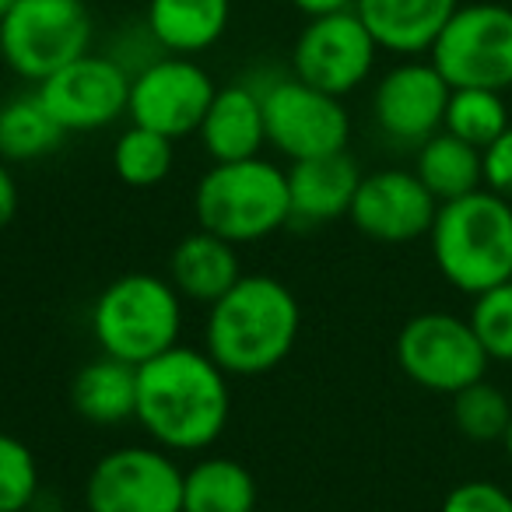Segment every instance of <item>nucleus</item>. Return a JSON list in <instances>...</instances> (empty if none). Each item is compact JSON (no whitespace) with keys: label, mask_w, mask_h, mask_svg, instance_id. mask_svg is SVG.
Here are the masks:
<instances>
[{"label":"nucleus","mask_w":512,"mask_h":512,"mask_svg":"<svg viewBox=\"0 0 512 512\" xmlns=\"http://www.w3.org/2000/svg\"><path fill=\"white\" fill-rule=\"evenodd\" d=\"M460 8V0H355L358 18L379 50L397 57H421Z\"/></svg>","instance_id":"a211bd4d"},{"label":"nucleus","mask_w":512,"mask_h":512,"mask_svg":"<svg viewBox=\"0 0 512 512\" xmlns=\"http://www.w3.org/2000/svg\"><path fill=\"white\" fill-rule=\"evenodd\" d=\"M439 200L425 190L414 169H376L365 172L351 200V225L372 242L404 246L432 232Z\"/></svg>","instance_id":"2eb2a0df"},{"label":"nucleus","mask_w":512,"mask_h":512,"mask_svg":"<svg viewBox=\"0 0 512 512\" xmlns=\"http://www.w3.org/2000/svg\"><path fill=\"white\" fill-rule=\"evenodd\" d=\"M302 330L295 292L271 274H242L207 306L204 351L228 376H264L292 355Z\"/></svg>","instance_id":"f03ea898"},{"label":"nucleus","mask_w":512,"mask_h":512,"mask_svg":"<svg viewBox=\"0 0 512 512\" xmlns=\"http://www.w3.org/2000/svg\"><path fill=\"white\" fill-rule=\"evenodd\" d=\"M509 92H512V88H509Z\"/></svg>","instance_id":"c9c22d12"},{"label":"nucleus","mask_w":512,"mask_h":512,"mask_svg":"<svg viewBox=\"0 0 512 512\" xmlns=\"http://www.w3.org/2000/svg\"><path fill=\"white\" fill-rule=\"evenodd\" d=\"M414 176L439 204L467 197L474 190H484V151L460 141L449 130H439L414 148Z\"/></svg>","instance_id":"4be33fe9"},{"label":"nucleus","mask_w":512,"mask_h":512,"mask_svg":"<svg viewBox=\"0 0 512 512\" xmlns=\"http://www.w3.org/2000/svg\"><path fill=\"white\" fill-rule=\"evenodd\" d=\"M449 88H512V8L481 0L460 4L428 50Z\"/></svg>","instance_id":"0eeeda50"},{"label":"nucleus","mask_w":512,"mask_h":512,"mask_svg":"<svg viewBox=\"0 0 512 512\" xmlns=\"http://www.w3.org/2000/svg\"><path fill=\"white\" fill-rule=\"evenodd\" d=\"M18 200H22V193H18V179L11 172V162L0 158V228H8L15 221Z\"/></svg>","instance_id":"2f4dec72"},{"label":"nucleus","mask_w":512,"mask_h":512,"mask_svg":"<svg viewBox=\"0 0 512 512\" xmlns=\"http://www.w3.org/2000/svg\"><path fill=\"white\" fill-rule=\"evenodd\" d=\"M193 214L197 228L232 246L271 239L292 221L288 172L264 155L242 162H214L197 179Z\"/></svg>","instance_id":"20e7f679"},{"label":"nucleus","mask_w":512,"mask_h":512,"mask_svg":"<svg viewBox=\"0 0 512 512\" xmlns=\"http://www.w3.org/2000/svg\"><path fill=\"white\" fill-rule=\"evenodd\" d=\"M92 50L85 0H15L0 22V60L22 81H46Z\"/></svg>","instance_id":"423d86ee"},{"label":"nucleus","mask_w":512,"mask_h":512,"mask_svg":"<svg viewBox=\"0 0 512 512\" xmlns=\"http://www.w3.org/2000/svg\"><path fill=\"white\" fill-rule=\"evenodd\" d=\"M43 495L39 460L18 435L0 432V512H32Z\"/></svg>","instance_id":"cd10ccee"},{"label":"nucleus","mask_w":512,"mask_h":512,"mask_svg":"<svg viewBox=\"0 0 512 512\" xmlns=\"http://www.w3.org/2000/svg\"><path fill=\"white\" fill-rule=\"evenodd\" d=\"M295 11H302L306 18H320V15H334V11H348L355 8V0H288Z\"/></svg>","instance_id":"473e14b6"},{"label":"nucleus","mask_w":512,"mask_h":512,"mask_svg":"<svg viewBox=\"0 0 512 512\" xmlns=\"http://www.w3.org/2000/svg\"><path fill=\"white\" fill-rule=\"evenodd\" d=\"M488 362L470 320L456 313H418L397 334V365L421 390L453 397L488 376Z\"/></svg>","instance_id":"6e6552de"},{"label":"nucleus","mask_w":512,"mask_h":512,"mask_svg":"<svg viewBox=\"0 0 512 512\" xmlns=\"http://www.w3.org/2000/svg\"><path fill=\"white\" fill-rule=\"evenodd\" d=\"M379 57V43L355 8L309 18L292 46V74L306 85L337 99L351 95L369 81Z\"/></svg>","instance_id":"9b49d317"},{"label":"nucleus","mask_w":512,"mask_h":512,"mask_svg":"<svg viewBox=\"0 0 512 512\" xmlns=\"http://www.w3.org/2000/svg\"><path fill=\"white\" fill-rule=\"evenodd\" d=\"M172 144H176L172 137L130 123L113 144V172L120 176V183L134 186V190H151V186L165 183L176 165Z\"/></svg>","instance_id":"a878e982"},{"label":"nucleus","mask_w":512,"mask_h":512,"mask_svg":"<svg viewBox=\"0 0 512 512\" xmlns=\"http://www.w3.org/2000/svg\"><path fill=\"white\" fill-rule=\"evenodd\" d=\"M64 137L67 130L53 120L39 92L11 95L0 106V158L4 162H39V158L53 155Z\"/></svg>","instance_id":"b1692460"},{"label":"nucleus","mask_w":512,"mask_h":512,"mask_svg":"<svg viewBox=\"0 0 512 512\" xmlns=\"http://www.w3.org/2000/svg\"><path fill=\"white\" fill-rule=\"evenodd\" d=\"M512 421V400L488 379L453 393V425L470 442H502Z\"/></svg>","instance_id":"bb28decb"},{"label":"nucleus","mask_w":512,"mask_h":512,"mask_svg":"<svg viewBox=\"0 0 512 512\" xmlns=\"http://www.w3.org/2000/svg\"><path fill=\"white\" fill-rule=\"evenodd\" d=\"M71 404L92 425H123L137 411V365L99 355L71 383Z\"/></svg>","instance_id":"412c9836"},{"label":"nucleus","mask_w":512,"mask_h":512,"mask_svg":"<svg viewBox=\"0 0 512 512\" xmlns=\"http://www.w3.org/2000/svg\"><path fill=\"white\" fill-rule=\"evenodd\" d=\"M197 137L211 162H242V158L260 155L267 144L260 88L249 85V81L218 88L204 120H200Z\"/></svg>","instance_id":"dca6fc26"},{"label":"nucleus","mask_w":512,"mask_h":512,"mask_svg":"<svg viewBox=\"0 0 512 512\" xmlns=\"http://www.w3.org/2000/svg\"><path fill=\"white\" fill-rule=\"evenodd\" d=\"M130 78L134 74L120 60L88 50L85 57L39 81L36 92L67 134H95L127 116Z\"/></svg>","instance_id":"ddd939ff"},{"label":"nucleus","mask_w":512,"mask_h":512,"mask_svg":"<svg viewBox=\"0 0 512 512\" xmlns=\"http://www.w3.org/2000/svg\"><path fill=\"white\" fill-rule=\"evenodd\" d=\"M362 176L365 172L348 151L292 162L288 169L292 221L295 225H327V221L348 218Z\"/></svg>","instance_id":"f3484780"},{"label":"nucleus","mask_w":512,"mask_h":512,"mask_svg":"<svg viewBox=\"0 0 512 512\" xmlns=\"http://www.w3.org/2000/svg\"><path fill=\"white\" fill-rule=\"evenodd\" d=\"M232 0H148V32L165 53L197 57L228 29Z\"/></svg>","instance_id":"aec40b11"},{"label":"nucleus","mask_w":512,"mask_h":512,"mask_svg":"<svg viewBox=\"0 0 512 512\" xmlns=\"http://www.w3.org/2000/svg\"><path fill=\"white\" fill-rule=\"evenodd\" d=\"M228 372L204 348L176 344L137 365L134 421L169 453H204L225 435L232 418Z\"/></svg>","instance_id":"f257e3e1"},{"label":"nucleus","mask_w":512,"mask_h":512,"mask_svg":"<svg viewBox=\"0 0 512 512\" xmlns=\"http://www.w3.org/2000/svg\"><path fill=\"white\" fill-rule=\"evenodd\" d=\"M88 323L102 355L144 365L179 344L183 295L162 274H123L99 292Z\"/></svg>","instance_id":"39448f33"},{"label":"nucleus","mask_w":512,"mask_h":512,"mask_svg":"<svg viewBox=\"0 0 512 512\" xmlns=\"http://www.w3.org/2000/svg\"><path fill=\"white\" fill-rule=\"evenodd\" d=\"M439 274L463 295H481L512 281V204L474 190L439 204L428 232Z\"/></svg>","instance_id":"7ed1b4c3"},{"label":"nucleus","mask_w":512,"mask_h":512,"mask_svg":"<svg viewBox=\"0 0 512 512\" xmlns=\"http://www.w3.org/2000/svg\"><path fill=\"white\" fill-rule=\"evenodd\" d=\"M449 81L435 71L432 60L404 57L390 67L372 92V120L386 141L400 148H418L446 123Z\"/></svg>","instance_id":"4468645a"},{"label":"nucleus","mask_w":512,"mask_h":512,"mask_svg":"<svg viewBox=\"0 0 512 512\" xmlns=\"http://www.w3.org/2000/svg\"><path fill=\"white\" fill-rule=\"evenodd\" d=\"M467 320L491 362L512 365V281L474 295V306H470Z\"/></svg>","instance_id":"c85d7f7f"},{"label":"nucleus","mask_w":512,"mask_h":512,"mask_svg":"<svg viewBox=\"0 0 512 512\" xmlns=\"http://www.w3.org/2000/svg\"><path fill=\"white\" fill-rule=\"evenodd\" d=\"M214 92H218V85L197 60L165 53L130 78L127 116L137 127L158 130V134L179 141V137H190L200 130V120H204Z\"/></svg>","instance_id":"f8f14e48"},{"label":"nucleus","mask_w":512,"mask_h":512,"mask_svg":"<svg viewBox=\"0 0 512 512\" xmlns=\"http://www.w3.org/2000/svg\"><path fill=\"white\" fill-rule=\"evenodd\" d=\"M256 88L264 99L267 144L278 155H285L288 162L348 151L351 116L337 95L320 92L295 74L271 78Z\"/></svg>","instance_id":"1a4fd4ad"},{"label":"nucleus","mask_w":512,"mask_h":512,"mask_svg":"<svg viewBox=\"0 0 512 512\" xmlns=\"http://www.w3.org/2000/svg\"><path fill=\"white\" fill-rule=\"evenodd\" d=\"M484 190L498 193L512 204V127L484 148Z\"/></svg>","instance_id":"7c9ffc66"},{"label":"nucleus","mask_w":512,"mask_h":512,"mask_svg":"<svg viewBox=\"0 0 512 512\" xmlns=\"http://www.w3.org/2000/svg\"><path fill=\"white\" fill-rule=\"evenodd\" d=\"M442 512H512V495L495 481H463L446 495Z\"/></svg>","instance_id":"c756f323"},{"label":"nucleus","mask_w":512,"mask_h":512,"mask_svg":"<svg viewBox=\"0 0 512 512\" xmlns=\"http://www.w3.org/2000/svg\"><path fill=\"white\" fill-rule=\"evenodd\" d=\"M11 8H15V0H0V22H4V15H8Z\"/></svg>","instance_id":"f704fd0d"},{"label":"nucleus","mask_w":512,"mask_h":512,"mask_svg":"<svg viewBox=\"0 0 512 512\" xmlns=\"http://www.w3.org/2000/svg\"><path fill=\"white\" fill-rule=\"evenodd\" d=\"M256 477L232 456H204L183 474V512H256Z\"/></svg>","instance_id":"5701e85b"},{"label":"nucleus","mask_w":512,"mask_h":512,"mask_svg":"<svg viewBox=\"0 0 512 512\" xmlns=\"http://www.w3.org/2000/svg\"><path fill=\"white\" fill-rule=\"evenodd\" d=\"M165 278L183 295V302L214 306V302L242 278L239 253H235L232 242L197 228V232L183 235V239L176 242Z\"/></svg>","instance_id":"6ab92c4d"},{"label":"nucleus","mask_w":512,"mask_h":512,"mask_svg":"<svg viewBox=\"0 0 512 512\" xmlns=\"http://www.w3.org/2000/svg\"><path fill=\"white\" fill-rule=\"evenodd\" d=\"M509 127H512V109L502 92H495V88H453L449 92L442 130L456 134L460 141L484 151Z\"/></svg>","instance_id":"393cba45"},{"label":"nucleus","mask_w":512,"mask_h":512,"mask_svg":"<svg viewBox=\"0 0 512 512\" xmlns=\"http://www.w3.org/2000/svg\"><path fill=\"white\" fill-rule=\"evenodd\" d=\"M502 446H505V453H509V460H512V421H509V428H505V439H502Z\"/></svg>","instance_id":"72a5a7b5"},{"label":"nucleus","mask_w":512,"mask_h":512,"mask_svg":"<svg viewBox=\"0 0 512 512\" xmlns=\"http://www.w3.org/2000/svg\"><path fill=\"white\" fill-rule=\"evenodd\" d=\"M183 474L176 453L155 446H116L95 460L85 481L88 512H183Z\"/></svg>","instance_id":"9d476101"}]
</instances>
